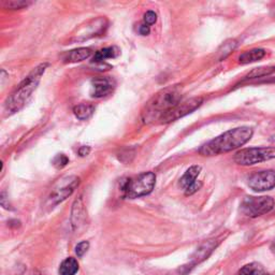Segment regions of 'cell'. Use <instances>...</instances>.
<instances>
[{"label": "cell", "instance_id": "6da1fadb", "mask_svg": "<svg viewBox=\"0 0 275 275\" xmlns=\"http://www.w3.org/2000/svg\"><path fill=\"white\" fill-rule=\"evenodd\" d=\"M253 137V129L250 127H238V128L226 131L223 135L211 140L199 150L202 156H215L239 149L249 142Z\"/></svg>", "mask_w": 275, "mask_h": 275}, {"label": "cell", "instance_id": "7a4b0ae2", "mask_svg": "<svg viewBox=\"0 0 275 275\" xmlns=\"http://www.w3.org/2000/svg\"><path fill=\"white\" fill-rule=\"evenodd\" d=\"M47 63H41L28 74L25 79L18 84V86L13 91L11 96L5 101L6 114H13L22 109L29 97L38 87L42 75L47 68Z\"/></svg>", "mask_w": 275, "mask_h": 275}, {"label": "cell", "instance_id": "3957f363", "mask_svg": "<svg viewBox=\"0 0 275 275\" xmlns=\"http://www.w3.org/2000/svg\"><path fill=\"white\" fill-rule=\"evenodd\" d=\"M182 95L178 87H168L155 96L149 102L145 112H143L145 121H154L160 118L165 113L172 110L181 103Z\"/></svg>", "mask_w": 275, "mask_h": 275}, {"label": "cell", "instance_id": "277c9868", "mask_svg": "<svg viewBox=\"0 0 275 275\" xmlns=\"http://www.w3.org/2000/svg\"><path fill=\"white\" fill-rule=\"evenodd\" d=\"M156 183V175L153 172H145L136 178L130 179L124 187L125 196L127 198H139L152 193Z\"/></svg>", "mask_w": 275, "mask_h": 275}, {"label": "cell", "instance_id": "5b68a950", "mask_svg": "<svg viewBox=\"0 0 275 275\" xmlns=\"http://www.w3.org/2000/svg\"><path fill=\"white\" fill-rule=\"evenodd\" d=\"M275 158V147H251L236 153L235 161L241 166H252Z\"/></svg>", "mask_w": 275, "mask_h": 275}, {"label": "cell", "instance_id": "8992f818", "mask_svg": "<svg viewBox=\"0 0 275 275\" xmlns=\"http://www.w3.org/2000/svg\"><path fill=\"white\" fill-rule=\"evenodd\" d=\"M80 184V179L77 176H67L56 183L52 192L48 196L47 202L50 207H55L60 202L65 201L68 197L71 196L75 188Z\"/></svg>", "mask_w": 275, "mask_h": 275}, {"label": "cell", "instance_id": "52a82bcc", "mask_svg": "<svg viewBox=\"0 0 275 275\" xmlns=\"http://www.w3.org/2000/svg\"><path fill=\"white\" fill-rule=\"evenodd\" d=\"M274 207L271 197H248L241 204L242 213L249 217H258L269 213Z\"/></svg>", "mask_w": 275, "mask_h": 275}, {"label": "cell", "instance_id": "ba28073f", "mask_svg": "<svg viewBox=\"0 0 275 275\" xmlns=\"http://www.w3.org/2000/svg\"><path fill=\"white\" fill-rule=\"evenodd\" d=\"M202 102H203V99L201 97H196L182 103H179L175 108L165 113V114L159 118V121H161V123H170V122L176 121V119L184 117L190 114V113L194 112L195 110L198 109L202 104Z\"/></svg>", "mask_w": 275, "mask_h": 275}, {"label": "cell", "instance_id": "9c48e42d", "mask_svg": "<svg viewBox=\"0 0 275 275\" xmlns=\"http://www.w3.org/2000/svg\"><path fill=\"white\" fill-rule=\"evenodd\" d=\"M249 186L255 192H266L275 187V171L266 170L254 173L249 179Z\"/></svg>", "mask_w": 275, "mask_h": 275}, {"label": "cell", "instance_id": "30bf717a", "mask_svg": "<svg viewBox=\"0 0 275 275\" xmlns=\"http://www.w3.org/2000/svg\"><path fill=\"white\" fill-rule=\"evenodd\" d=\"M115 82L111 77H96L91 81V96L94 98H103L113 93Z\"/></svg>", "mask_w": 275, "mask_h": 275}, {"label": "cell", "instance_id": "8fae6325", "mask_svg": "<svg viewBox=\"0 0 275 275\" xmlns=\"http://www.w3.org/2000/svg\"><path fill=\"white\" fill-rule=\"evenodd\" d=\"M86 217H87V213L85 210V206H84L83 203L82 197H79V198L74 201L72 206V212H71L72 228L75 231L80 230V228L85 225Z\"/></svg>", "mask_w": 275, "mask_h": 275}, {"label": "cell", "instance_id": "7c38bea8", "mask_svg": "<svg viewBox=\"0 0 275 275\" xmlns=\"http://www.w3.org/2000/svg\"><path fill=\"white\" fill-rule=\"evenodd\" d=\"M217 245H218V241L216 239L208 240V241L202 243L193 255V258H192L193 265L200 264L204 259H207L211 254H212V252L216 249Z\"/></svg>", "mask_w": 275, "mask_h": 275}, {"label": "cell", "instance_id": "4fadbf2b", "mask_svg": "<svg viewBox=\"0 0 275 275\" xmlns=\"http://www.w3.org/2000/svg\"><path fill=\"white\" fill-rule=\"evenodd\" d=\"M91 55V50L88 47H79L75 48V50L70 51L68 55L65 57V61L69 63H74V62H80L87 59Z\"/></svg>", "mask_w": 275, "mask_h": 275}, {"label": "cell", "instance_id": "5bb4252c", "mask_svg": "<svg viewBox=\"0 0 275 275\" xmlns=\"http://www.w3.org/2000/svg\"><path fill=\"white\" fill-rule=\"evenodd\" d=\"M201 171V167L199 166H193L190 167L188 170L185 172V174L183 175V178L180 181V186L183 189H187L190 185H193L194 183L197 181V178L200 174Z\"/></svg>", "mask_w": 275, "mask_h": 275}, {"label": "cell", "instance_id": "9a60e30c", "mask_svg": "<svg viewBox=\"0 0 275 275\" xmlns=\"http://www.w3.org/2000/svg\"><path fill=\"white\" fill-rule=\"evenodd\" d=\"M266 56V51L263 48H254V50L244 52L239 57V61L242 65H248V63H252L263 59Z\"/></svg>", "mask_w": 275, "mask_h": 275}, {"label": "cell", "instance_id": "2e32d148", "mask_svg": "<svg viewBox=\"0 0 275 275\" xmlns=\"http://www.w3.org/2000/svg\"><path fill=\"white\" fill-rule=\"evenodd\" d=\"M95 112V107L93 104L89 103H81L77 104L73 108V113L74 115L81 119V121H86L91 115L94 114Z\"/></svg>", "mask_w": 275, "mask_h": 275}, {"label": "cell", "instance_id": "e0dca14e", "mask_svg": "<svg viewBox=\"0 0 275 275\" xmlns=\"http://www.w3.org/2000/svg\"><path fill=\"white\" fill-rule=\"evenodd\" d=\"M77 271H79V263L72 257L63 260L59 268L60 275H75Z\"/></svg>", "mask_w": 275, "mask_h": 275}, {"label": "cell", "instance_id": "ac0fdd59", "mask_svg": "<svg viewBox=\"0 0 275 275\" xmlns=\"http://www.w3.org/2000/svg\"><path fill=\"white\" fill-rule=\"evenodd\" d=\"M119 55V50L116 46H110V47H105L102 48V50L98 51L95 56H94V61L95 62H101L104 61L105 59L109 58H115Z\"/></svg>", "mask_w": 275, "mask_h": 275}, {"label": "cell", "instance_id": "d6986e66", "mask_svg": "<svg viewBox=\"0 0 275 275\" xmlns=\"http://www.w3.org/2000/svg\"><path fill=\"white\" fill-rule=\"evenodd\" d=\"M239 275H269L262 265L253 263L244 266L239 272Z\"/></svg>", "mask_w": 275, "mask_h": 275}, {"label": "cell", "instance_id": "ffe728a7", "mask_svg": "<svg viewBox=\"0 0 275 275\" xmlns=\"http://www.w3.org/2000/svg\"><path fill=\"white\" fill-rule=\"evenodd\" d=\"M275 72V66H268V67H259L252 70V71L246 75L245 79H257V77H264L267 75H270Z\"/></svg>", "mask_w": 275, "mask_h": 275}, {"label": "cell", "instance_id": "44dd1931", "mask_svg": "<svg viewBox=\"0 0 275 275\" xmlns=\"http://www.w3.org/2000/svg\"><path fill=\"white\" fill-rule=\"evenodd\" d=\"M238 43L236 40H227L225 43L221 46L220 50H218V60H223L225 59L227 56L231 54L232 51H235V48L237 47Z\"/></svg>", "mask_w": 275, "mask_h": 275}, {"label": "cell", "instance_id": "7402d4cb", "mask_svg": "<svg viewBox=\"0 0 275 275\" xmlns=\"http://www.w3.org/2000/svg\"><path fill=\"white\" fill-rule=\"evenodd\" d=\"M31 4L30 1H27V0H9V1H3L2 5L6 9L11 10H16V9H22L25 6H28Z\"/></svg>", "mask_w": 275, "mask_h": 275}, {"label": "cell", "instance_id": "603a6c76", "mask_svg": "<svg viewBox=\"0 0 275 275\" xmlns=\"http://www.w3.org/2000/svg\"><path fill=\"white\" fill-rule=\"evenodd\" d=\"M88 249H89V243L87 241H83V242L77 244L75 248V253H76L77 257H82L84 254L87 252Z\"/></svg>", "mask_w": 275, "mask_h": 275}, {"label": "cell", "instance_id": "cb8c5ba5", "mask_svg": "<svg viewBox=\"0 0 275 275\" xmlns=\"http://www.w3.org/2000/svg\"><path fill=\"white\" fill-rule=\"evenodd\" d=\"M68 161H69V159H68V157L66 156V155L60 154V155H57V156L55 157L54 165L57 168H62V167H65L68 164Z\"/></svg>", "mask_w": 275, "mask_h": 275}, {"label": "cell", "instance_id": "d4e9b609", "mask_svg": "<svg viewBox=\"0 0 275 275\" xmlns=\"http://www.w3.org/2000/svg\"><path fill=\"white\" fill-rule=\"evenodd\" d=\"M156 20H157V14L154 11H147L144 14V22L146 23V25H153L156 23Z\"/></svg>", "mask_w": 275, "mask_h": 275}, {"label": "cell", "instance_id": "484cf974", "mask_svg": "<svg viewBox=\"0 0 275 275\" xmlns=\"http://www.w3.org/2000/svg\"><path fill=\"white\" fill-rule=\"evenodd\" d=\"M202 186V183L196 181L193 185H190L186 190H185V195L186 196H192L193 194H195L196 192H198L200 189V187Z\"/></svg>", "mask_w": 275, "mask_h": 275}, {"label": "cell", "instance_id": "4316f807", "mask_svg": "<svg viewBox=\"0 0 275 275\" xmlns=\"http://www.w3.org/2000/svg\"><path fill=\"white\" fill-rule=\"evenodd\" d=\"M139 33L142 34V36H146V34L150 33V27L149 25H140L139 27Z\"/></svg>", "mask_w": 275, "mask_h": 275}, {"label": "cell", "instance_id": "83f0119b", "mask_svg": "<svg viewBox=\"0 0 275 275\" xmlns=\"http://www.w3.org/2000/svg\"><path fill=\"white\" fill-rule=\"evenodd\" d=\"M89 152H90V149L88 146H82L79 150V154L81 155V156H86V155L89 154Z\"/></svg>", "mask_w": 275, "mask_h": 275}, {"label": "cell", "instance_id": "f1b7e54d", "mask_svg": "<svg viewBox=\"0 0 275 275\" xmlns=\"http://www.w3.org/2000/svg\"><path fill=\"white\" fill-rule=\"evenodd\" d=\"M271 250H272L273 254H274V255H275V243H273V245H272V248H271Z\"/></svg>", "mask_w": 275, "mask_h": 275}, {"label": "cell", "instance_id": "f546056e", "mask_svg": "<svg viewBox=\"0 0 275 275\" xmlns=\"http://www.w3.org/2000/svg\"><path fill=\"white\" fill-rule=\"evenodd\" d=\"M270 141H271V142L275 143V136H272V137H271V139H270Z\"/></svg>", "mask_w": 275, "mask_h": 275}, {"label": "cell", "instance_id": "4dcf8cb0", "mask_svg": "<svg viewBox=\"0 0 275 275\" xmlns=\"http://www.w3.org/2000/svg\"><path fill=\"white\" fill-rule=\"evenodd\" d=\"M273 14H274V16H275V8L273 9Z\"/></svg>", "mask_w": 275, "mask_h": 275}]
</instances>
